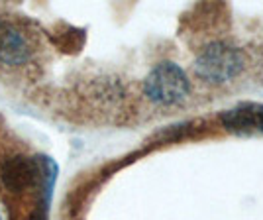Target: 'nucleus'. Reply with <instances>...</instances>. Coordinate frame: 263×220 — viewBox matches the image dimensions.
<instances>
[{
    "instance_id": "4",
    "label": "nucleus",
    "mask_w": 263,
    "mask_h": 220,
    "mask_svg": "<svg viewBox=\"0 0 263 220\" xmlns=\"http://www.w3.org/2000/svg\"><path fill=\"white\" fill-rule=\"evenodd\" d=\"M37 179H40V167L35 163V159L26 155H12L8 159H4V163L0 167L2 187L14 195L33 187Z\"/></svg>"
},
{
    "instance_id": "2",
    "label": "nucleus",
    "mask_w": 263,
    "mask_h": 220,
    "mask_svg": "<svg viewBox=\"0 0 263 220\" xmlns=\"http://www.w3.org/2000/svg\"><path fill=\"white\" fill-rule=\"evenodd\" d=\"M241 67H243V57L240 49L218 42L202 49V53L195 61V73L202 81L226 83L240 75Z\"/></svg>"
},
{
    "instance_id": "1",
    "label": "nucleus",
    "mask_w": 263,
    "mask_h": 220,
    "mask_svg": "<svg viewBox=\"0 0 263 220\" xmlns=\"http://www.w3.org/2000/svg\"><path fill=\"white\" fill-rule=\"evenodd\" d=\"M145 97L159 106H175L189 97V79L185 71L171 61H163L152 69L143 83Z\"/></svg>"
},
{
    "instance_id": "3",
    "label": "nucleus",
    "mask_w": 263,
    "mask_h": 220,
    "mask_svg": "<svg viewBox=\"0 0 263 220\" xmlns=\"http://www.w3.org/2000/svg\"><path fill=\"white\" fill-rule=\"evenodd\" d=\"M33 55V40L22 24L0 16V61L6 65H22Z\"/></svg>"
},
{
    "instance_id": "6",
    "label": "nucleus",
    "mask_w": 263,
    "mask_h": 220,
    "mask_svg": "<svg viewBox=\"0 0 263 220\" xmlns=\"http://www.w3.org/2000/svg\"><path fill=\"white\" fill-rule=\"evenodd\" d=\"M0 220H2V216H0Z\"/></svg>"
},
{
    "instance_id": "5",
    "label": "nucleus",
    "mask_w": 263,
    "mask_h": 220,
    "mask_svg": "<svg viewBox=\"0 0 263 220\" xmlns=\"http://www.w3.org/2000/svg\"><path fill=\"white\" fill-rule=\"evenodd\" d=\"M220 122L228 132L236 136H261L263 134V104L241 102L220 114Z\"/></svg>"
}]
</instances>
